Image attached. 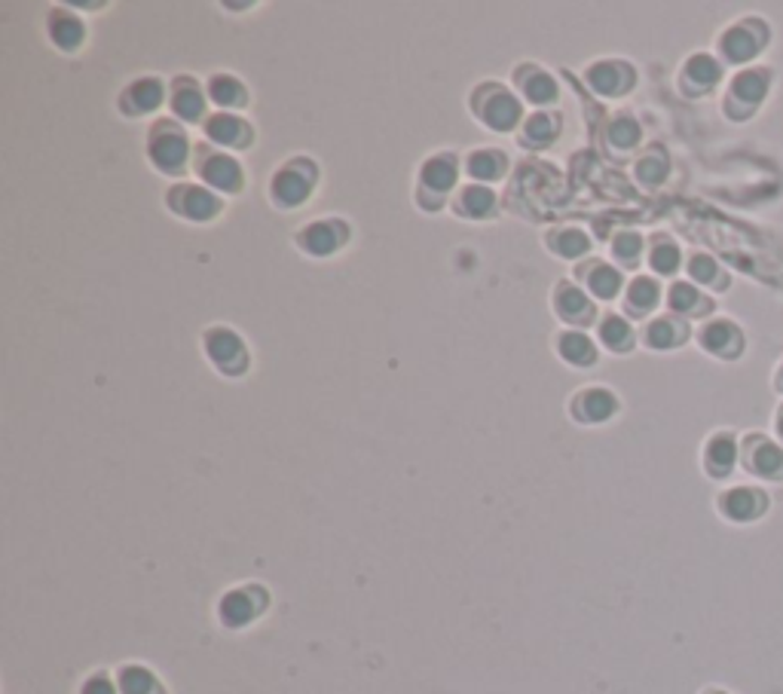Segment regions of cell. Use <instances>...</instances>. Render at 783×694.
I'll list each match as a JSON object with an SVG mask.
<instances>
[{
  "label": "cell",
  "instance_id": "cell-1",
  "mask_svg": "<svg viewBox=\"0 0 783 694\" xmlns=\"http://www.w3.org/2000/svg\"><path fill=\"white\" fill-rule=\"evenodd\" d=\"M472 104L477 116H481V123H487L489 129L508 132L521 123V101L511 96L506 86H499V83L481 86Z\"/></svg>",
  "mask_w": 783,
  "mask_h": 694
},
{
  "label": "cell",
  "instance_id": "cell-2",
  "mask_svg": "<svg viewBox=\"0 0 783 694\" xmlns=\"http://www.w3.org/2000/svg\"><path fill=\"white\" fill-rule=\"evenodd\" d=\"M319 178L315 165L310 160H291L273 181V196H276L278 206L291 209V206H300L307 196L312 194V184Z\"/></svg>",
  "mask_w": 783,
  "mask_h": 694
},
{
  "label": "cell",
  "instance_id": "cell-3",
  "mask_svg": "<svg viewBox=\"0 0 783 694\" xmlns=\"http://www.w3.org/2000/svg\"><path fill=\"white\" fill-rule=\"evenodd\" d=\"M187 153H190V145L184 138V132L172 123H160L153 129V141H150V157L153 162L163 169V172H181L184 162H187Z\"/></svg>",
  "mask_w": 783,
  "mask_h": 694
},
{
  "label": "cell",
  "instance_id": "cell-4",
  "mask_svg": "<svg viewBox=\"0 0 783 694\" xmlns=\"http://www.w3.org/2000/svg\"><path fill=\"white\" fill-rule=\"evenodd\" d=\"M169 206L190 218V221H209L221 211V199L209 187H194V184H181L169 194Z\"/></svg>",
  "mask_w": 783,
  "mask_h": 694
},
{
  "label": "cell",
  "instance_id": "cell-5",
  "mask_svg": "<svg viewBox=\"0 0 783 694\" xmlns=\"http://www.w3.org/2000/svg\"><path fill=\"white\" fill-rule=\"evenodd\" d=\"M206 349H209V356H212V361L221 368V371L239 373L248 368V352H245L243 339L236 337L233 331H227V327L209 331Z\"/></svg>",
  "mask_w": 783,
  "mask_h": 694
},
{
  "label": "cell",
  "instance_id": "cell-6",
  "mask_svg": "<svg viewBox=\"0 0 783 694\" xmlns=\"http://www.w3.org/2000/svg\"><path fill=\"white\" fill-rule=\"evenodd\" d=\"M199 175L202 181L214 187V190H227V194H236L243 187V169L239 162L233 157H224V153H199Z\"/></svg>",
  "mask_w": 783,
  "mask_h": 694
},
{
  "label": "cell",
  "instance_id": "cell-7",
  "mask_svg": "<svg viewBox=\"0 0 783 694\" xmlns=\"http://www.w3.org/2000/svg\"><path fill=\"white\" fill-rule=\"evenodd\" d=\"M300 248L310 251V255H334L343 243H346V226L340 221H322V224H310L303 233H300Z\"/></svg>",
  "mask_w": 783,
  "mask_h": 694
},
{
  "label": "cell",
  "instance_id": "cell-8",
  "mask_svg": "<svg viewBox=\"0 0 783 694\" xmlns=\"http://www.w3.org/2000/svg\"><path fill=\"white\" fill-rule=\"evenodd\" d=\"M206 135L212 138L214 145L224 147L251 145V126L245 123L243 116H236V113H214L212 120L206 123Z\"/></svg>",
  "mask_w": 783,
  "mask_h": 694
},
{
  "label": "cell",
  "instance_id": "cell-9",
  "mask_svg": "<svg viewBox=\"0 0 783 694\" xmlns=\"http://www.w3.org/2000/svg\"><path fill=\"white\" fill-rule=\"evenodd\" d=\"M587 80L600 96H621V92L631 89L634 71L624 62H600V65H594L587 71Z\"/></svg>",
  "mask_w": 783,
  "mask_h": 694
},
{
  "label": "cell",
  "instance_id": "cell-10",
  "mask_svg": "<svg viewBox=\"0 0 783 694\" xmlns=\"http://www.w3.org/2000/svg\"><path fill=\"white\" fill-rule=\"evenodd\" d=\"M616 407H619L616 395H609L604 388H587L572 401V413L579 422H604L616 413Z\"/></svg>",
  "mask_w": 783,
  "mask_h": 694
},
{
  "label": "cell",
  "instance_id": "cell-11",
  "mask_svg": "<svg viewBox=\"0 0 783 694\" xmlns=\"http://www.w3.org/2000/svg\"><path fill=\"white\" fill-rule=\"evenodd\" d=\"M263 597H258V591H229L224 603H221V618L227 621L229 628H243L248 624L254 615L261 612Z\"/></svg>",
  "mask_w": 783,
  "mask_h": 694
},
{
  "label": "cell",
  "instance_id": "cell-12",
  "mask_svg": "<svg viewBox=\"0 0 783 694\" xmlns=\"http://www.w3.org/2000/svg\"><path fill=\"white\" fill-rule=\"evenodd\" d=\"M459 178V165L450 153H440L423 165V190H435V194H447Z\"/></svg>",
  "mask_w": 783,
  "mask_h": 694
},
{
  "label": "cell",
  "instance_id": "cell-13",
  "mask_svg": "<svg viewBox=\"0 0 783 694\" xmlns=\"http://www.w3.org/2000/svg\"><path fill=\"white\" fill-rule=\"evenodd\" d=\"M555 303H557V312L567 319V322H591L594 319V307H591V300H587L585 292H579L575 285L570 282H560V288L555 294Z\"/></svg>",
  "mask_w": 783,
  "mask_h": 694
},
{
  "label": "cell",
  "instance_id": "cell-14",
  "mask_svg": "<svg viewBox=\"0 0 783 694\" xmlns=\"http://www.w3.org/2000/svg\"><path fill=\"white\" fill-rule=\"evenodd\" d=\"M722 511L732 517V520H753V517H759L766 511V496L759 493V489H732V493H725V499H722Z\"/></svg>",
  "mask_w": 783,
  "mask_h": 694
},
{
  "label": "cell",
  "instance_id": "cell-15",
  "mask_svg": "<svg viewBox=\"0 0 783 694\" xmlns=\"http://www.w3.org/2000/svg\"><path fill=\"white\" fill-rule=\"evenodd\" d=\"M123 104H126V111H132V116H138V113H147V111H157V108L163 104V83L153 80V77H150V80L132 83L129 89H126Z\"/></svg>",
  "mask_w": 783,
  "mask_h": 694
},
{
  "label": "cell",
  "instance_id": "cell-16",
  "mask_svg": "<svg viewBox=\"0 0 783 694\" xmlns=\"http://www.w3.org/2000/svg\"><path fill=\"white\" fill-rule=\"evenodd\" d=\"M756 25H737L722 37V49L732 62H747L762 47V34H753Z\"/></svg>",
  "mask_w": 783,
  "mask_h": 694
},
{
  "label": "cell",
  "instance_id": "cell-17",
  "mask_svg": "<svg viewBox=\"0 0 783 694\" xmlns=\"http://www.w3.org/2000/svg\"><path fill=\"white\" fill-rule=\"evenodd\" d=\"M172 108H175L181 120H199L206 113V96H202V89L194 80L181 77L175 83V92H172Z\"/></svg>",
  "mask_w": 783,
  "mask_h": 694
},
{
  "label": "cell",
  "instance_id": "cell-18",
  "mask_svg": "<svg viewBox=\"0 0 783 694\" xmlns=\"http://www.w3.org/2000/svg\"><path fill=\"white\" fill-rule=\"evenodd\" d=\"M701 343L717 356H734L741 349V331L732 322H713L701 331Z\"/></svg>",
  "mask_w": 783,
  "mask_h": 694
},
{
  "label": "cell",
  "instance_id": "cell-19",
  "mask_svg": "<svg viewBox=\"0 0 783 694\" xmlns=\"http://www.w3.org/2000/svg\"><path fill=\"white\" fill-rule=\"evenodd\" d=\"M518 86H521L523 96L530 98L533 104H548V101L557 98L555 80L545 71H538V67H523L521 74H518Z\"/></svg>",
  "mask_w": 783,
  "mask_h": 694
},
{
  "label": "cell",
  "instance_id": "cell-20",
  "mask_svg": "<svg viewBox=\"0 0 783 694\" xmlns=\"http://www.w3.org/2000/svg\"><path fill=\"white\" fill-rule=\"evenodd\" d=\"M457 209L459 214H465V218H487V214H493V209H496V196H493L489 187L469 184V187L459 194Z\"/></svg>",
  "mask_w": 783,
  "mask_h": 694
},
{
  "label": "cell",
  "instance_id": "cell-21",
  "mask_svg": "<svg viewBox=\"0 0 783 694\" xmlns=\"http://www.w3.org/2000/svg\"><path fill=\"white\" fill-rule=\"evenodd\" d=\"M582 275L587 278V288L594 297H600V300H609V297H616L621 288V275L612 270V267H606V263H591V267H582Z\"/></svg>",
  "mask_w": 783,
  "mask_h": 694
},
{
  "label": "cell",
  "instance_id": "cell-22",
  "mask_svg": "<svg viewBox=\"0 0 783 694\" xmlns=\"http://www.w3.org/2000/svg\"><path fill=\"white\" fill-rule=\"evenodd\" d=\"M465 169L477 181H496L502 178V172H506V157L499 150H477L465 160Z\"/></svg>",
  "mask_w": 783,
  "mask_h": 694
},
{
  "label": "cell",
  "instance_id": "cell-23",
  "mask_svg": "<svg viewBox=\"0 0 783 694\" xmlns=\"http://www.w3.org/2000/svg\"><path fill=\"white\" fill-rule=\"evenodd\" d=\"M560 356L567 358L570 364L585 368V364L597 361V349H594V343H591L582 331H570V334L560 337Z\"/></svg>",
  "mask_w": 783,
  "mask_h": 694
},
{
  "label": "cell",
  "instance_id": "cell-24",
  "mask_svg": "<svg viewBox=\"0 0 783 694\" xmlns=\"http://www.w3.org/2000/svg\"><path fill=\"white\" fill-rule=\"evenodd\" d=\"M49 32H52V40H55L62 49H77L83 44L80 18L65 16V13H52V18H49Z\"/></svg>",
  "mask_w": 783,
  "mask_h": 694
},
{
  "label": "cell",
  "instance_id": "cell-25",
  "mask_svg": "<svg viewBox=\"0 0 783 694\" xmlns=\"http://www.w3.org/2000/svg\"><path fill=\"white\" fill-rule=\"evenodd\" d=\"M120 692L123 694H163L160 689V682L157 677L145 670V667H138V664H132L126 667L123 673H120Z\"/></svg>",
  "mask_w": 783,
  "mask_h": 694
},
{
  "label": "cell",
  "instance_id": "cell-26",
  "mask_svg": "<svg viewBox=\"0 0 783 694\" xmlns=\"http://www.w3.org/2000/svg\"><path fill=\"white\" fill-rule=\"evenodd\" d=\"M209 96H212L221 108H243L245 101H248L245 86L239 80H233V77H212Z\"/></svg>",
  "mask_w": 783,
  "mask_h": 694
},
{
  "label": "cell",
  "instance_id": "cell-27",
  "mask_svg": "<svg viewBox=\"0 0 783 694\" xmlns=\"http://www.w3.org/2000/svg\"><path fill=\"white\" fill-rule=\"evenodd\" d=\"M766 77L756 74V71H747V74H741V77L734 80L732 96L737 98V101H744L747 108H753V104H759V101L766 98Z\"/></svg>",
  "mask_w": 783,
  "mask_h": 694
},
{
  "label": "cell",
  "instance_id": "cell-28",
  "mask_svg": "<svg viewBox=\"0 0 783 694\" xmlns=\"http://www.w3.org/2000/svg\"><path fill=\"white\" fill-rule=\"evenodd\" d=\"M734 466V441L729 435H717L707 447V469L713 474H729Z\"/></svg>",
  "mask_w": 783,
  "mask_h": 694
},
{
  "label": "cell",
  "instance_id": "cell-29",
  "mask_svg": "<svg viewBox=\"0 0 783 694\" xmlns=\"http://www.w3.org/2000/svg\"><path fill=\"white\" fill-rule=\"evenodd\" d=\"M600 339H604L609 349L621 352V349H627V346L634 343V331H631V324L624 322V319L609 315V319H604V324H600Z\"/></svg>",
  "mask_w": 783,
  "mask_h": 694
},
{
  "label": "cell",
  "instance_id": "cell-30",
  "mask_svg": "<svg viewBox=\"0 0 783 694\" xmlns=\"http://www.w3.org/2000/svg\"><path fill=\"white\" fill-rule=\"evenodd\" d=\"M685 337V327L683 324H676L673 319H658V322L649 327V334H646V343L655 346V349H670V346H676V343H683Z\"/></svg>",
  "mask_w": 783,
  "mask_h": 694
},
{
  "label": "cell",
  "instance_id": "cell-31",
  "mask_svg": "<svg viewBox=\"0 0 783 694\" xmlns=\"http://www.w3.org/2000/svg\"><path fill=\"white\" fill-rule=\"evenodd\" d=\"M753 471L762 478H783V453L774 444H759L753 453Z\"/></svg>",
  "mask_w": 783,
  "mask_h": 694
},
{
  "label": "cell",
  "instance_id": "cell-32",
  "mask_svg": "<svg viewBox=\"0 0 783 694\" xmlns=\"http://www.w3.org/2000/svg\"><path fill=\"white\" fill-rule=\"evenodd\" d=\"M555 135H557V120L551 113H533V116L526 120V129H523L526 145H548Z\"/></svg>",
  "mask_w": 783,
  "mask_h": 694
},
{
  "label": "cell",
  "instance_id": "cell-33",
  "mask_svg": "<svg viewBox=\"0 0 783 694\" xmlns=\"http://www.w3.org/2000/svg\"><path fill=\"white\" fill-rule=\"evenodd\" d=\"M587 236L585 233H579V230H560V233H551V248H555L557 255H563V258H582L587 251Z\"/></svg>",
  "mask_w": 783,
  "mask_h": 694
},
{
  "label": "cell",
  "instance_id": "cell-34",
  "mask_svg": "<svg viewBox=\"0 0 783 694\" xmlns=\"http://www.w3.org/2000/svg\"><path fill=\"white\" fill-rule=\"evenodd\" d=\"M655 300H658V285H655L652 278H636L634 285H631V292H627V303L634 307V312L652 309Z\"/></svg>",
  "mask_w": 783,
  "mask_h": 694
},
{
  "label": "cell",
  "instance_id": "cell-35",
  "mask_svg": "<svg viewBox=\"0 0 783 694\" xmlns=\"http://www.w3.org/2000/svg\"><path fill=\"white\" fill-rule=\"evenodd\" d=\"M688 80L698 83V86H713L719 80V65L710 59V55H695L688 67H685Z\"/></svg>",
  "mask_w": 783,
  "mask_h": 694
},
{
  "label": "cell",
  "instance_id": "cell-36",
  "mask_svg": "<svg viewBox=\"0 0 783 694\" xmlns=\"http://www.w3.org/2000/svg\"><path fill=\"white\" fill-rule=\"evenodd\" d=\"M670 307L676 309V312H707V303L698 297V292L692 285H673Z\"/></svg>",
  "mask_w": 783,
  "mask_h": 694
},
{
  "label": "cell",
  "instance_id": "cell-37",
  "mask_svg": "<svg viewBox=\"0 0 783 694\" xmlns=\"http://www.w3.org/2000/svg\"><path fill=\"white\" fill-rule=\"evenodd\" d=\"M609 141L616 147H634L639 141V126H636L631 116H619L612 126H609Z\"/></svg>",
  "mask_w": 783,
  "mask_h": 694
},
{
  "label": "cell",
  "instance_id": "cell-38",
  "mask_svg": "<svg viewBox=\"0 0 783 694\" xmlns=\"http://www.w3.org/2000/svg\"><path fill=\"white\" fill-rule=\"evenodd\" d=\"M652 267L658 273H673L676 267H680V251H676V245L673 243H658L652 248Z\"/></svg>",
  "mask_w": 783,
  "mask_h": 694
},
{
  "label": "cell",
  "instance_id": "cell-39",
  "mask_svg": "<svg viewBox=\"0 0 783 694\" xmlns=\"http://www.w3.org/2000/svg\"><path fill=\"white\" fill-rule=\"evenodd\" d=\"M636 175L643 184H658V181H664L668 175V162L664 157H646V160H639L636 165Z\"/></svg>",
  "mask_w": 783,
  "mask_h": 694
},
{
  "label": "cell",
  "instance_id": "cell-40",
  "mask_svg": "<svg viewBox=\"0 0 783 694\" xmlns=\"http://www.w3.org/2000/svg\"><path fill=\"white\" fill-rule=\"evenodd\" d=\"M639 248H643V243H639V236L636 233H621L619 239H616V245H612V251H616V258L621 260V263H636V258H639Z\"/></svg>",
  "mask_w": 783,
  "mask_h": 694
},
{
  "label": "cell",
  "instance_id": "cell-41",
  "mask_svg": "<svg viewBox=\"0 0 783 694\" xmlns=\"http://www.w3.org/2000/svg\"><path fill=\"white\" fill-rule=\"evenodd\" d=\"M692 275L698 278V282H717L719 278V270H717V263L710 258H695L692 260Z\"/></svg>",
  "mask_w": 783,
  "mask_h": 694
},
{
  "label": "cell",
  "instance_id": "cell-42",
  "mask_svg": "<svg viewBox=\"0 0 783 694\" xmlns=\"http://www.w3.org/2000/svg\"><path fill=\"white\" fill-rule=\"evenodd\" d=\"M80 694H116V692L108 677H92L89 682H86V685H83Z\"/></svg>",
  "mask_w": 783,
  "mask_h": 694
},
{
  "label": "cell",
  "instance_id": "cell-43",
  "mask_svg": "<svg viewBox=\"0 0 783 694\" xmlns=\"http://www.w3.org/2000/svg\"><path fill=\"white\" fill-rule=\"evenodd\" d=\"M778 429H781V437H783V413H781V422H778Z\"/></svg>",
  "mask_w": 783,
  "mask_h": 694
},
{
  "label": "cell",
  "instance_id": "cell-44",
  "mask_svg": "<svg viewBox=\"0 0 783 694\" xmlns=\"http://www.w3.org/2000/svg\"><path fill=\"white\" fill-rule=\"evenodd\" d=\"M713 694H722V692H713Z\"/></svg>",
  "mask_w": 783,
  "mask_h": 694
}]
</instances>
